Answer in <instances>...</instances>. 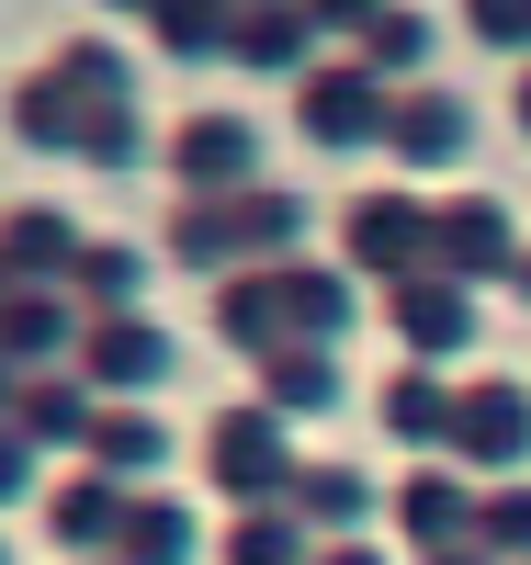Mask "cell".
Instances as JSON below:
<instances>
[{"instance_id":"obj_40","label":"cell","mask_w":531,"mask_h":565,"mask_svg":"<svg viewBox=\"0 0 531 565\" xmlns=\"http://www.w3.org/2000/svg\"><path fill=\"white\" fill-rule=\"evenodd\" d=\"M442 565H487V543H475V554H442Z\"/></svg>"},{"instance_id":"obj_3","label":"cell","mask_w":531,"mask_h":565,"mask_svg":"<svg viewBox=\"0 0 531 565\" xmlns=\"http://www.w3.org/2000/svg\"><path fill=\"white\" fill-rule=\"evenodd\" d=\"M340 271H362V282L429 271V193H351V215H340Z\"/></svg>"},{"instance_id":"obj_8","label":"cell","mask_w":531,"mask_h":565,"mask_svg":"<svg viewBox=\"0 0 531 565\" xmlns=\"http://www.w3.org/2000/svg\"><path fill=\"white\" fill-rule=\"evenodd\" d=\"M317 12L306 0H237V34H226V68H249V79H306L317 68Z\"/></svg>"},{"instance_id":"obj_13","label":"cell","mask_w":531,"mask_h":565,"mask_svg":"<svg viewBox=\"0 0 531 565\" xmlns=\"http://www.w3.org/2000/svg\"><path fill=\"white\" fill-rule=\"evenodd\" d=\"M79 249L91 238H79L57 204H12V215H0V271H12V282H68Z\"/></svg>"},{"instance_id":"obj_18","label":"cell","mask_w":531,"mask_h":565,"mask_svg":"<svg viewBox=\"0 0 531 565\" xmlns=\"http://www.w3.org/2000/svg\"><path fill=\"white\" fill-rule=\"evenodd\" d=\"M283 271V317H295V340H328V351H340L351 340V271H328V260H272Z\"/></svg>"},{"instance_id":"obj_31","label":"cell","mask_w":531,"mask_h":565,"mask_svg":"<svg viewBox=\"0 0 531 565\" xmlns=\"http://www.w3.org/2000/svg\"><path fill=\"white\" fill-rule=\"evenodd\" d=\"M136 159H148V114L136 103H103L79 125V170H136Z\"/></svg>"},{"instance_id":"obj_24","label":"cell","mask_w":531,"mask_h":565,"mask_svg":"<svg viewBox=\"0 0 531 565\" xmlns=\"http://www.w3.org/2000/svg\"><path fill=\"white\" fill-rule=\"evenodd\" d=\"M91 463H103L114 487H136V476H159V463H170V430H159L148 407H114L103 430H91Z\"/></svg>"},{"instance_id":"obj_39","label":"cell","mask_w":531,"mask_h":565,"mask_svg":"<svg viewBox=\"0 0 531 565\" xmlns=\"http://www.w3.org/2000/svg\"><path fill=\"white\" fill-rule=\"evenodd\" d=\"M520 136H531V68H520Z\"/></svg>"},{"instance_id":"obj_2","label":"cell","mask_w":531,"mask_h":565,"mask_svg":"<svg viewBox=\"0 0 531 565\" xmlns=\"http://www.w3.org/2000/svg\"><path fill=\"white\" fill-rule=\"evenodd\" d=\"M384 114H396V90H384L362 57H340V68H306L295 79V136L306 148H328V159H362V148H384Z\"/></svg>"},{"instance_id":"obj_28","label":"cell","mask_w":531,"mask_h":565,"mask_svg":"<svg viewBox=\"0 0 531 565\" xmlns=\"http://www.w3.org/2000/svg\"><path fill=\"white\" fill-rule=\"evenodd\" d=\"M396 521H407V543L429 554V543H464V532H475V498H464L453 476H407V498H396Z\"/></svg>"},{"instance_id":"obj_27","label":"cell","mask_w":531,"mask_h":565,"mask_svg":"<svg viewBox=\"0 0 531 565\" xmlns=\"http://www.w3.org/2000/svg\"><path fill=\"white\" fill-rule=\"evenodd\" d=\"M351 57L384 79V90H407V79H429V12H384L362 45H351Z\"/></svg>"},{"instance_id":"obj_19","label":"cell","mask_w":531,"mask_h":565,"mask_svg":"<svg viewBox=\"0 0 531 565\" xmlns=\"http://www.w3.org/2000/svg\"><path fill=\"white\" fill-rule=\"evenodd\" d=\"M261 407H283V418L340 407V351H328V340H283V351H261Z\"/></svg>"},{"instance_id":"obj_9","label":"cell","mask_w":531,"mask_h":565,"mask_svg":"<svg viewBox=\"0 0 531 565\" xmlns=\"http://www.w3.org/2000/svg\"><path fill=\"white\" fill-rule=\"evenodd\" d=\"M520 260V238H509V215L487 204V193H464V204H429V271H453V282H487V271H509Z\"/></svg>"},{"instance_id":"obj_38","label":"cell","mask_w":531,"mask_h":565,"mask_svg":"<svg viewBox=\"0 0 531 565\" xmlns=\"http://www.w3.org/2000/svg\"><path fill=\"white\" fill-rule=\"evenodd\" d=\"M317 565H373V554H351V543H340V554H317Z\"/></svg>"},{"instance_id":"obj_11","label":"cell","mask_w":531,"mask_h":565,"mask_svg":"<svg viewBox=\"0 0 531 565\" xmlns=\"http://www.w3.org/2000/svg\"><path fill=\"white\" fill-rule=\"evenodd\" d=\"M215 340H226V351H249V362L295 340V317H283V271H272V260L215 271Z\"/></svg>"},{"instance_id":"obj_37","label":"cell","mask_w":531,"mask_h":565,"mask_svg":"<svg viewBox=\"0 0 531 565\" xmlns=\"http://www.w3.org/2000/svg\"><path fill=\"white\" fill-rule=\"evenodd\" d=\"M12 385H23V362H12V351H0V396H12Z\"/></svg>"},{"instance_id":"obj_15","label":"cell","mask_w":531,"mask_h":565,"mask_svg":"<svg viewBox=\"0 0 531 565\" xmlns=\"http://www.w3.org/2000/svg\"><path fill=\"white\" fill-rule=\"evenodd\" d=\"M12 430H23L34 452H57V441H79V452H91L103 407H91V385H68V373H23V385H12Z\"/></svg>"},{"instance_id":"obj_1","label":"cell","mask_w":531,"mask_h":565,"mask_svg":"<svg viewBox=\"0 0 531 565\" xmlns=\"http://www.w3.org/2000/svg\"><path fill=\"white\" fill-rule=\"evenodd\" d=\"M204 476L237 498V509H261V498H295V476H306V463H295V441H283V407H215L204 418Z\"/></svg>"},{"instance_id":"obj_42","label":"cell","mask_w":531,"mask_h":565,"mask_svg":"<svg viewBox=\"0 0 531 565\" xmlns=\"http://www.w3.org/2000/svg\"><path fill=\"white\" fill-rule=\"evenodd\" d=\"M0 306H12V271H0Z\"/></svg>"},{"instance_id":"obj_44","label":"cell","mask_w":531,"mask_h":565,"mask_svg":"<svg viewBox=\"0 0 531 565\" xmlns=\"http://www.w3.org/2000/svg\"><path fill=\"white\" fill-rule=\"evenodd\" d=\"M0 565H12V554H0Z\"/></svg>"},{"instance_id":"obj_30","label":"cell","mask_w":531,"mask_h":565,"mask_svg":"<svg viewBox=\"0 0 531 565\" xmlns=\"http://www.w3.org/2000/svg\"><path fill=\"white\" fill-rule=\"evenodd\" d=\"M453 407H464L453 385H429V373H396V385H384V430H396L407 452H418V441H453Z\"/></svg>"},{"instance_id":"obj_26","label":"cell","mask_w":531,"mask_h":565,"mask_svg":"<svg viewBox=\"0 0 531 565\" xmlns=\"http://www.w3.org/2000/svg\"><path fill=\"white\" fill-rule=\"evenodd\" d=\"M295 521L306 532H351V521H373V487L351 476V463H306L295 476Z\"/></svg>"},{"instance_id":"obj_29","label":"cell","mask_w":531,"mask_h":565,"mask_svg":"<svg viewBox=\"0 0 531 565\" xmlns=\"http://www.w3.org/2000/svg\"><path fill=\"white\" fill-rule=\"evenodd\" d=\"M45 57H57V68H68V79L91 90V103H136V57H125L114 34H57Z\"/></svg>"},{"instance_id":"obj_33","label":"cell","mask_w":531,"mask_h":565,"mask_svg":"<svg viewBox=\"0 0 531 565\" xmlns=\"http://www.w3.org/2000/svg\"><path fill=\"white\" fill-rule=\"evenodd\" d=\"M475 543H487V554H531V487H498V498H475Z\"/></svg>"},{"instance_id":"obj_12","label":"cell","mask_w":531,"mask_h":565,"mask_svg":"<svg viewBox=\"0 0 531 565\" xmlns=\"http://www.w3.org/2000/svg\"><path fill=\"white\" fill-rule=\"evenodd\" d=\"M384 317H396V340H407L418 362H429V351H464V340H475V295H464L453 271H407Z\"/></svg>"},{"instance_id":"obj_22","label":"cell","mask_w":531,"mask_h":565,"mask_svg":"<svg viewBox=\"0 0 531 565\" xmlns=\"http://www.w3.org/2000/svg\"><path fill=\"white\" fill-rule=\"evenodd\" d=\"M148 34H159V57H170V68H204V57H226L237 0H148Z\"/></svg>"},{"instance_id":"obj_21","label":"cell","mask_w":531,"mask_h":565,"mask_svg":"<svg viewBox=\"0 0 531 565\" xmlns=\"http://www.w3.org/2000/svg\"><path fill=\"white\" fill-rule=\"evenodd\" d=\"M159 260H181V271H249L237 238H226V193H181L170 226H159Z\"/></svg>"},{"instance_id":"obj_14","label":"cell","mask_w":531,"mask_h":565,"mask_svg":"<svg viewBox=\"0 0 531 565\" xmlns=\"http://www.w3.org/2000/svg\"><path fill=\"white\" fill-rule=\"evenodd\" d=\"M453 452H464V463H520V452H531V396H520V385H464Z\"/></svg>"},{"instance_id":"obj_16","label":"cell","mask_w":531,"mask_h":565,"mask_svg":"<svg viewBox=\"0 0 531 565\" xmlns=\"http://www.w3.org/2000/svg\"><path fill=\"white\" fill-rule=\"evenodd\" d=\"M125 509H136V498L91 463V476H68L57 498H45V532H57L68 554H114V543H125Z\"/></svg>"},{"instance_id":"obj_10","label":"cell","mask_w":531,"mask_h":565,"mask_svg":"<svg viewBox=\"0 0 531 565\" xmlns=\"http://www.w3.org/2000/svg\"><path fill=\"white\" fill-rule=\"evenodd\" d=\"M0 351H12L23 373L68 362L79 351V295H68V282H12V306H0Z\"/></svg>"},{"instance_id":"obj_25","label":"cell","mask_w":531,"mask_h":565,"mask_svg":"<svg viewBox=\"0 0 531 565\" xmlns=\"http://www.w3.org/2000/svg\"><path fill=\"white\" fill-rule=\"evenodd\" d=\"M114 565H192V509H181V498H136Z\"/></svg>"},{"instance_id":"obj_36","label":"cell","mask_w":531,"mask_h":565,"mask_svg":"<svg viewBox=\"0 0 531 565\" xmlns=\"http://www.w3.org/2000/svg\"><path fill=\"white\" fill-rule=\"evenodd\" d=\"M509 282H520V306H531V249H520V260H509Z\"/></svg>"},{"instance_id":"obj_4","label":"cell","mask_w":531,"mask_h":565,"mask_svg":"<svg viewBox=\"0 0 531 565\" xmlns=\"http://www.w3.org/2000/svg\"><path fill=\"white\" fill-rule=\"evenodd\" d=\"M159 170H170V193H237V181H261V136H249V114L204 103L159 136Z\"/></svg>"},{"instance_id":"obj_17","label":"cell","mask_w":531,"mask_h":565,"mask_svg":"<svg viewBox=\"0 0 531 565\" xmlns=\"http://www.w3.org/2000/svg\"><path fill=\"white\" fill-rule=\"evenodd\" d=\"M226 238H237V260H283L306 238V193H283V181H237L226 193Z\"/></svg>"},{"instance_id":"obj_6","label":"cell","mask_w":531,"mask_h":565,"mask_svg":"<svg viewBox=\"0 0 531 565\" xmlns=\"http://www.w3.org/2000/svg\"><path fill=\"white\" fill-rule=\"evenodd\" d=\"M170 362H181V351H170L159 317H91V328H79V373H91L103 396H159Z\"/></svg>"},{"instance_id":"obj_7","label":"cell","mask_w":531,"mask_h":565,"mask_svg":"<svg viewBox=\"0 0 531 565\" xmlns=\"http://www.w3.org/2000/svg\"><path fill=\"white\" fill-rule=\"evenodd\" d=\"M91 114H103V103H91L57 57H34V68L12 79V114H0V125H12V148H34V159H79V125H91Z\"/></svg>"},{"instance_id":"obj_20","label":"cell","mask_w":531,"mask_h":565,"mask_svg":"<svg viewBox=\"0 0 531 565\" xmlns=\"http://www.w3.org/2000/svg\"><path fill=\"white\" fill-rule=\"evenodd\" d=\"M148 249H136V238H91L79 249V271H68V295L91 306V317H136V295H148Z\"/></svg>"},{"instance_id":"obj_5","label":"cell","mask_w":531,"mask_h":565,"mask_svg":"<svg viewBox=\"0 0 531 565\" xmlns=\"http://www.w3.org/2000/svg\"><path fill=\"white\" fill-rule=\"evenodd\" d=\"M464 148H475V103L442 90V79H407L396 114H384V159H396V170H453Z\"/></svg>"},{"instance_id":"obj_23","label":"cell","mask_w":531,"mask_h":565,"mask_svg":"<svg viewBox=\"0 0 531 565\" xmlns=\"http://www.w3.org/2000/svg\"><path fill=\"white\" fill-rule=\"evenodd\" d=\"M215 565H317L306 554V521H295V509H237V521H226V543H215Z\"/></svg>"},{"instance_id":"obj_32","label":"cell","mask_w":531,"mask_h":565,"mask_svg":"<svg viewBox=\"0 0 531 565\" xmlns=\"http://www.w3.org/2000/svg\"><path fill=\"white\" fill-rule=\"evenodd\" d=\"M464 34L498 57H531V0H464Z\"/></svg>"},{"instance_id":"obj_34","label":"cell","mask_w":531,"mask_h":565,"mask_svg":"<svg viewBox=\"0 0 531 565\" xmlns=\"http://www.w3.org/2000/svg\"><path fill=\"white\" fill-rule=\"evenodd\" d=\"M306 12H317V34H340V45H362L384 12H396V0H306Z\"/></svg>"},{"instance_id":"obj_43","label":"cell","mask_w":531,"mask_h":565,"mask_svg":"<svg viewBox=\"0 0 531 565\" xmlns=\"http://www.w3.org/2000/svg\"><path fill=\"white\" fill-rule=\"evenodd\" d=\"M91 565H114V554H91Z\"/></svg>"},{"instance_id":"obj_35","label":"cell","mask_w":531,"mask_h":565,"mask_svg":"<svg viewBox=\"0 0 531 565\" xmlns=\"http://www.w3.org/2000/svg\"><path fill=\"white\" fill-rule=\"evenodd\" d=\"M23 487H34V441H23V430H0V509H12Z\"/></svg>"},{"instance_id":"obj_41","label":"cell","mask_w":531,"mask_h":565,"mask_svg":"<svg viewBox=\"0 0 531 565\" xmlns=\"http://www.w3.org/2000/svg\"><path fill=\"white\" fill-rule=\"evenodd\" d=\"M103 12H148V0H103Z\"/></svg>"}]
</instances>
